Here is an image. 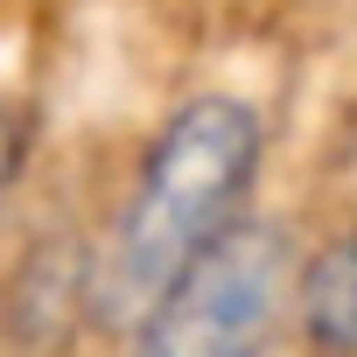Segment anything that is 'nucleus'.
<instances>
[{"label": "nucleus", "instance_id": "1", "mask_svg": "<svg viewBox=\"0 0 357 357\" xmlns=\"http://www.w3.org/2000/svg\"><path fill=\"white\" fill-rule=\"evenodd\" d=\"M273 168L266 105L245 91H183L133 140L91 225V343L105 350L161 287L259 211Z\"/></svg>", "mask_w": 357, "mask_h": 357}, {"label": "nucleus", "instance_id": "2", "mask_svg": "<svg viewBox=\"0 0 357 357\" xmlns=\"http://www.w3.org/2000/svg\"><path fill=\"white\" fill-rule=\"evenodd\" d=\"M294 259L301 225L252 211L98 357H294Z\"/></svg>", "mask_w": 357, "mask_h": 357}, {"label": "nucleus", "instance_id": "3", "mask_svg": "<svg viewBox=\"0 0 357 357\" xmlns=\"http://www.w3.org/2000/svg\"><path fill=\"white\" fill-rule=\"evenodd\" d=\"M294 357H357V211H322L301 231Z\"/></svg>", "mask_w": 357, "mask_h": 357}, {"label": "nucleus", "instance_id": "4", "mask_svg": "<svg viewBox=\"0 0 357 357\" xmlns=\"http://www.w3.org/2000/svg\"><path fill=\"white\" fill-rule=\"evenodd\" d=\"M29 154H36L29 112L15 98H0V245H8V231H15V204H22V183H29Z\"/></svg>", "mask_w": 357, "mask_h": 357}, {"label": "nucleus", "instance_id": "5", "mask_svg": "<svg viewBox=\"0 0 357 357\" xmlns=\"http://www.w3.org/2000/svg\"><path fill=\"white\" fill-rule=\"evenodd\" d=\"M322 197H329V211H357V91L343 98V112L322 140Z\"/></svg>", "mask_w": 357, "mask_h": 357}, {"label": "nucleus", "instance_id": "6", "mask_svg": "<svg viewBox=\"0 0 357 357\" xmlns=\"http://www.w3.org/2000/svg\"><path fill=\"white\" fill-rule=\"evenodd\" d=\"M56 357H70V350H56Z\"/></svg>", "mask_w": 357, "mask_h": 357}, {"label": "nucleus", "instance_id": "7", "mask_svg": "<svg viewBox=\"0 0 357 357\" xmlns=\"http://www.w3.org/2000/svg\"><path fill=\"white\" fill-rule=\"evenodd\" d=\"M0 357H8V350H0Z\"/></svg>", "mask_w": 357, "mask_h": 357}]
</instances>
